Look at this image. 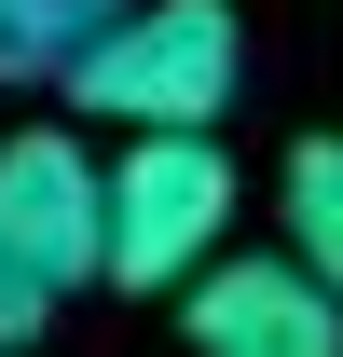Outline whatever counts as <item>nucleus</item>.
Returning <instances> with one entry per match:
<instances>
[{"label":"nucleus","instance_id":"nucleus-6","mask_svg":"<svg viewBox=\"0 0 343 357\" xmlns=\"http://www.w3.org/2000/svg\"><path fill=\"white\" fill-rule=\"evenodd\" d=\"M275 206H289V248L343 289V137H302L289 178H275Z\"/></svg>","mask_w":343,"mask_h":357},{"label":"nucleus","instance_id":"nucleus-5","mask_svg":"<svg viewBox=\"0 0 343 357\" xmlns=\"http://www.w3.org/2000/svg\"><path fill=\"white\" fill-rule=\"evenodd\" d=\"M124 0H0V83H69Z\"/></svg>","mask_w":343,"mask_h":357},{"label":"nucleus","instance_id":"nucleus-3","mask_svg":"<svg viewBox=\"0 0 343 357\" xmlns=\"http://www.w3.org/2000/svg\"><path fill=\"white\" fill-rule=\"evenodd\" d=\"M234 248V165L206 124H137L110 151V289H192Z\"/></svg>","mask_w":343,"mask_h":357},{"label":"nucleus","instance_id":"nucleus-4","mask_svg":"<svg viewBox=\"0 0 343 357\" xmlns=\"http://www.w3.org/2000/svg\"><path fill=\"white\" fill-rule=\"evenodd\" d=\"M178 330L206 357H330L343 344V289L302 248H220L192 289H178Z\"/></svg>","mask_w":343,"mask_h":357},{"label":"nucleus","instance_id":"nucleus-2","mask_svg":"<svg viewBox=\"0 0 343 357\" xmlns=\"http://www.w3.org/2000/svg\"><path fill=\"white\" fill-rule=\"evenodd\" d=\"M234 83H247L234 0H124L96 28V55L69 69V110H96V124H124V137L137 124H220Z\"/></svg>","mask_w":343,"mask_h":357},{"label":"nucleus","instance_id":"nucleus-1","mask_svg":"<svg viewBox=\"0 0 343 357\" xmlns=\"http://www.w3.org/2000/svg\"><path fill=\"white\" fill-rule=\"evenodd\" d=\"M69 289H110V165L69 124L0 137V344L69 316Z\"/></svg>","mask_w":343,"mask_h":357}]
</instances>
